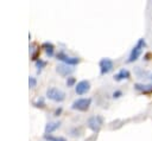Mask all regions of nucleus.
<instances>
[{"label":"nucleus","mask_w":152,"mask_h":141,"mask_svg":"<svg viewBox=\"0 0 152 141\" xmlns=\"http://www.w3.org/2000/svg\"><path fill=\"white\" fill-rule=\"evenodd\" d=\"M146 47V40L145 38H139L137 44L132 47L131 52H129V56H128V59H127V63H133L135 60L139 59V57L141 56L142 53V50Z\"/></svg>","instance_id":"nucleus-1"},{"label":"nucleus","mask_w":152,"mask_h":141,"mask_svg":"<svg viewBox=\"0 0 152 141\" xmlns=\"http://www.w3.org/2000/svg\"><path fill=\"white\" fill-rule=\"evenodd\" d=\"M90 105H91V98L90 97H82V98L75 100L71 103V109L78 110V111H87Z\"/></svg>","instance_id":"nucleus-2"},{"label":"nucleus","mask_w":152,"mask_h":141,"mask_svg":"<svg viewBox=\"0 0 152 141\" xmlns=\"http://www.w3.org/2000/svg\"><path fill=\"white\" fill-rule=\"evenodd\" d=\"M46 97L55 102H63L65 100V94L62 90H59L55 86H51L46 90Z\"/></svg>","instance_id":"nucleus-3"},{"label":"nucleus","mask_w":152,"mask_h":141,"mask_svg":"<svg viewBox=\"0 0 152 141\" xmlns=\"http://www.w3.org/2000/svg\"><path fill=\"white\" fill-rule=\"evenodd\" d=\"M103 124V117L101 115H93L87 120V126L93 132L97 133Z\"/></svg>","instance_id":"nucleus-4"},{"label":"nucleus","mask_w":152,"mask_h":141,"mask_svg":"<svg viewBox=\"0 0 152 141\" xmlns=\"http://www.w3.org/2000/svg\"><path fill=\"white\" fill-rule=\"evenodd\" d=\"M57 59L62 60L63 64H66V65H70V66H75L77 65L80 62H81V58L80 57H71V56H68L64 51H61L56 55Z\"/></svg>","instance_id":"nucleus-5"},{"label":"nucleus","mask_w":152,"mask_h":141,"mask_svg":"<svg viewBox=\"0 0 152 141\" xmlns=\"http://www.w3.org/2000/svg\"><path fill=\"white\" fill-rule=\"evenodd\" d=\"M99 68H100V73L101 75H107L113 70L114 62L108 57H103L99 62Z\"/></svg>","instance_id":"nucleus-6"},{"label":"nucleus","mask_w":152,"mask_h":141,"mask_svg":"<svg viewBox=\"0 0 152 141\" xmlns=\"http://www.w3.org/2000/svg\"><path fill=\"white\" fill-rule=\"evenodd\" d=\"M89 89H90V82L87 79H82L75 85V92L80 96L87 94L89 91Z\"/></svg>","instance_id":"nucleus-7"},{"label":"nucleus","mask_w":152,"mask_h":141,"mask_svg":"<svg viewBox=\"0 0 152 141\" xmlns=\"http://www.w3.org/2000/svg\"><path fill=\"white\" fill-rule=\"evenodd\" d=\"M56 71L58 75H61L63 77H69L75 71V69L70 65H66V64H59L56 66Z\"/></svg>","instance_id":"nucleus-8"},{"label":"nucleus","mask_w":152,"mask_h":141,"mask_svg":"<svg viewBox=\"0 0 152 141\" xmlns=\"http://www.w3.org/2000/svg\"><path fill=\"white\" fill-rule=\"evenodd\" d=\"M134 90L140 94H151L152 92V83H134Z\"/></svg>","instance_id":"nucleus-9"},{"label":"nucleus","mask_w":152,"mask_h":141,"mask_svg":"<svg viewBox=\"0 0 152 141\" xmlns=\"http://www.w3.org/2000/svg\"><path fill=\"white\" fill-rule=\"evenodd\" d=\"M113 78H114V81H116V82H121V81H125V79H129V78H131V72H129L128 69L122 68V69H120V70L114 75Z\"/></svg>","instance_id":"nucleus-10"},{"label":"nucleus","mask_w":152,"mask_h":141,"mask_svg":"<svg viewBox=\"0 0 152 141\" xmlns=\"http://www.w3.org/2000/svg\"><path fill=\"white\" fill-rule=\"evenodd\" d=\"M134 72L138 76V78H144V79H147V81H152V71H147V70H144L140 66H135Z\"/></svg>","instance_id":"nucleus-11"},{"label":"nucleus","mask_w":152,"mask_h":141,"mask_svg":"<svg viewBox=\"0 0 152 141\" xmlns=\"http://www.w3.org/2000/svg\"><path fill=\"white\" fill-rule=\"evenodd\" d=\"M61 127V122L59 121H52V122H48L45 126V134H51L52 132H55L56 129H58Z\"/></svg>","instance_id":"nucleus-12"},{"label":"nucleus","mask_w":152,"mask_h":141,"mask_svg":"<svg viewBox=\"0 0 152 141\" xmlns=\"http://www.w3.org/2000/svg\"><path fill=\"white\" fill-rule=\"evenodd\" d=\"M42 47L45 50V52H46V55L49 57H52L53 56V53H55V46L51 43H44L42 45Z\"/></svg>","instance_id":"nucleus-13"},{"label":"nucleus","mask_w":152,"mask_h":141,"mask_svg":"<svg viewBox=\"0 0 152 141\" xmlns=\"http://www.w3.org/2000/svg\"><path fill=\"white\" fill-rule=\"evenodd\" d=\"M44 139L46 141H66L64 137L62 136H53L51 134H44Z\"/></svg>","instance_id":"nucleus-14"},{"label":"nucleus","mask_w":152,"mask_h":141,"mask_svg":"<svg viewBox=\"0 0 152 141\" xmlns=\"http://www.w3.org/2000/svg\"><path fill=\"white\" fill-rule=\"evenodd\" d=\"M75 85H76V78L72 77V76H69L66 78V86L71 88V86H75Z\"/></svg>","instance_id":"nucleus-15"},{"label":"nucleus","mask_w":152,"mask_h":141,"mask_svg":"<svg viewBox=\"0 0 152 141\" xmlns=\"http://www.w3.org/2000/svg\"><path fill=\"white\" fill-rule=\"evenodd\" d=\"M45 65H46V62H45V60H43V59H40V58L36 60V66H37L38 71H40Z\"/></svg>","instance_id":"nucleus-16"},{"label":"nucleus","mask_w":152,"mask_h":141,"mask_svg":"<svg viewBox=\"0 0 152 141\" xmlns=\"http://www.w3.org/2000/svg\"><path fill=\"white\" fill-rule=\"evenodd\" d=\"M33 105L37 107V108H44L45 107V102L43 98H39L37 102H33Z\"/></svg>","instance_id":"nucleus-17"},{"label":"nucleus","mask_w":152,"mask_h":141,"mask_svg":"<svg viewBox=\"0 0 152 141\" xmlns=\"http://www.w3.org/2000/svg\"><path fill=\"white\" fill-rule=\"evenodd\" d=\"M28 85H30V88H34V86L37 85V79H36L34 77L30 76V77H28Z\"/></svg>","instance_id":"nucleus-18"},{"label":"nucleus","mask_w":152,"mask_h":141,"mask_svg":"<svg viewBox=\"0 0 152 141\" xmlns=\"http://www.w3.org/2000/svg\"><path fill=\"white\" fill-rule=\"evenodd\" d=\"M124 94H122V91L121 90H119V89H116V90H114L113 91V94H112V97L113 98H119V97H121Z\"/></svg>","instance_id":"nucleus-19"},{"label":"nucleus","mask_w":152,"mask_h":141,"mask_svg":"<svg viewBox=\"0 0 152 141\" xmlns=\"http://www.w3.org/2000/svg\"><path fill=\"white\" fill-rule=\"evenodd\" d=\"M61 113H62V108L59 107L58 109H56V111H55V116H58V115H59Z\"/></svg>","instance_id":"nucleus-20"}]
</instances>
